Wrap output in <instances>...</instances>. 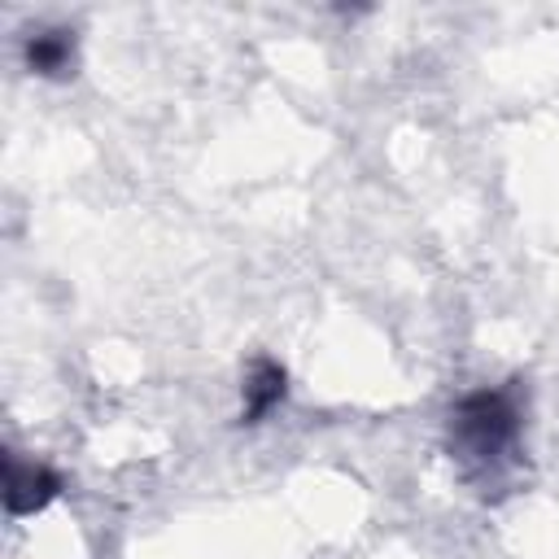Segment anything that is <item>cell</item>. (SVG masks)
I'll list each match as a JSON object with an SVG mask.
<instances>
[{
  "mask_svg": "<svg viewBox=\"0 0 559 559\" xmlns=\"http://www.w3.org/2000/svg\"><path fill=\"white\" fill-rule=\"evenodd\" d=\"M520 445H524V402L515 384H480L450 406L445 450L485 498L493 489H507V480L524 459Z\"/></svg>",
  "mask_w": 559,
  "mask_h": 559,
  "instance_id": "obj_1",
  "label": "cell"
},
{
  "mask_svg": "<svg viewBox=\"0 0 559 559\" xmlns=\"http://www.w3.org/2000/svg\"><path fill=\"white\" fill-rule=\"evenodd\" d=\"M57 498H61V476L48 463L22 459L17 450L4 454V511L9 515H35Z\"/></svg>",
  "mask_w": 559,
  "mask_h": 559,
  "instance_id": "obj_2",
  "label": "cell"
},
{
  "mask_svg": "<svg viewBox=\"0 0 559 559\" xmlns=\"http://www.w3.org/2000/svg\"><path fill=\"white\" fill-rule=\"evenodd\" d=\"M288 397V371L280 358L262 354L253 358L249 376H245V402H240V424H262L271 411H280Z\"/></svg>",
  "mask_w": 559,
  "mask_h": 559,
  "instance_id": "obj_3",
  "label": "cell"
},
{
  "mask_svg": "<svg viewBox=\"0 0 559 559\" xmlns=\"http://www.w3.org/2000/svg\"><path fill=\"white\" fill-rule=\"evenodd\" d=\"M22 61L39 79H66V74H74V31H66V26L31 31L22 39Z\"/></svg>",
  "mask_w": 559,
  "mask_h": 559,
  "instance_id": "obj_4",
  "label": "cell"
}]
</instances>
